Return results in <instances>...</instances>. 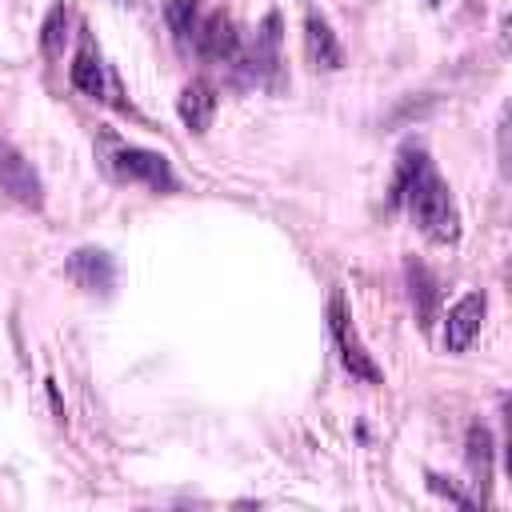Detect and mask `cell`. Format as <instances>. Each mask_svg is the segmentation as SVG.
I'll use <instances>...</instances> for the list:
<instances>
[{
    "mask_svg": "<svg viewBox=\"0 0 512 512\" xmlns=\"http://www.w3.org/2000/svg\"><path fill=\"white\" fill-rule=\"evenodd\" d=\"M404 204L416 220V228L432 240V244H456L460 240V208L452 200V188L444 184V176L428 164L404 192Z\"/></svg>",
    "mask_w": 512,
    "mask_h": 512,
    "instance_id": "1",
    "label": "cell"
},
{
    "mask_svg": "<svg viewBox=\"0 0 512 512\" xmlns=\"http://www.w3.org/2000/svg\"><path fill=\"white\" fill-rule=\"evenodd\" d=\"M328 328H332V340H336V348H340L344 368H348L356 380H364V384H384V372H380V364L372 360V352L364 348L360 332L352 328V316H348L340 292H336L332 304H328Z\"/></svg>",
    "mask_w": 512,
    "mask_h": 512,
    "instance_id": "2",
    "label": "cell"
},
{
    "mask_svg": "<svg viewBox=\"0 0 512 512\" xmlns=\"http://www.w3.org/2000/svg\"><path fill=\"white\" fill-rule=\"evenodd\" d=\"M0 192H4L8 200H16L20 208H32V212L44 204L40 172H36L32 160H28L16 144H8V140H0Z\"/></svg>",
    "mask_w": 512,
    "mask_h": 512,
    "instance_id": "3",
    "label": "cell"
},
{
    "mask_svg": "<svg viewBox=\"0 0 512 512\" xmlns=\"http://www.w3.org/2000/svg\"><path fill=\"white\" fill-rule=\"evenodd\" d=\"M112 168H116L124 180L144 184V188H152V192H172V188H176V172H172L168 156H160V152H152V148H120V152L112 156Z\"/></svg>",
    "mask_w": 512,
    "mask_h": 512,
    "instance_id": "4",
    "label": "cell"
},
{
    "mask_svg": "<svg viewBox=\"0 0 512 512\" xmlns=\"http://www.w3.org/2000/svg\"><path fill=\"white\" fill-rule=\"evenodd\" d=\"M484 312H488V296H484V292L460 296V300L448 308V316H444V332H440L444 348H448V352H468L472 340L480 336Z\"/></svg>",
    "mask_w": 512,
    "mask_h": 512,
    "instance_id": "5",
    "label": "cell"
},
{
    "mask_svg": "<svg viewBox=\"0 0 512 512\" xmlns=\"http://www.w3.org/2000/svg\"><path fill=\"white\" fill-rule=\"evenodd\" d=\"M196 52L204 60H216V64H232L240 56V32L236 24L224 16V12H212L200 20V32H196Z\"/></svg>",
    "mask_w": 512,
    "mask_h": 512,
    "instance_id": "6",
    "label": "cell"
},
{
    "mask_svg": "<svg viewBox=\"0 0 512 512\" xmlns=\"http://www.w3.org/2000/svg\"><path fill=\"white\" fill-rule=\"evenodd\" d=\"M216 104H220V96H216V88H212V80H204V76H196V80H188L184 88H180V96H176V112H180V120H184V128L188 132H208L212 128V116H216Z\"/></svg>",
    "mask_w": 512,
    "mask_h": 512,
    "instance_id": "7",
    "label": "cell"
},
{
    "mask_svg": "<svg viewBox=\"0 0 512 512\" xmlns=\"http://www.w3.org/2000/svg\"><path fill=\"white\" fill-rule=\"evenodd\" d=\"M68 276L84 288V292H100L108 296L112 284H116V264L104 248H76L72 260H68Z\"/></svg>",
    "mask_w": 512,
    "mask_h": 512,
    "instance_id": "8",
    "label": "cell"
},
{
    "mask_svg": "<svg viewBox=\"0 0 512 512\" xmlns=\"http://www.w3.org/2000/svg\"><path fill=\"white\" fill-rule=\"evenodd\" d=\"M304 52H308L312 68H324V72L344 68V48H340L332 24L324 16H316V12L304 20Z\"/></svg>",
    "mask_w": 512,
    "mask_h": 512,
    "instance_id": "9",
    "label": "cell"
},
{
    "mask_svg": "<svg viewBox=\"0 0 512 512\" xmlns=\"http://www.w3.org/2000/svg\"><path fill=\"white\" fill-rule=\"evenodd\" d=\"M280 68V16L268 12L264 24L256 28V40H252V52H248V72L252 80H272V72Z\"/></svg>",
    "mask_w": 512,
    "mask_h": 512,
    "instance_id": "10",
    "label": "cell"
},
{
    "mask_svg": "<svg viewBox=\"0 0 512 512\" xmlns=\"http://www.w3.org/2000/svg\"><path fill=\"white\" fill-rule=\"evenodd\" d=\"M68 76H72V88H76L80 96H88V100H100V96H104V60H100V52H96L88 28H84V36H80V48H76V56H72Z\"/></svg>",
    "mask_w": 512,
    "mask_h": 512,
    "instance_id": "11",
    "label": "cell"
},
{
    "mask_svg": "<svg viewBox=\"0 0 512 512\" xmlns=\"http://www.w3.org/2000/svg\"><path fill=\"white\" fill-rule=\"evenodd\" d=\"M404 276H408V296H412L416 320H420V328H428L436 320V308H440V284H436V276L420 260H408Z\"/></svg>",
    "mask_w": 512,
    "mask_h": 512,
    "instance_id": "12",
    "label": "cell"
},
{
    "mask_svg": "<svg viewBox=\"0 0 512 512\" xmlns=\"http://www.w3.org/2000/svg\"><path fill=\"white\" fill-rule=\"evenodd\" d=\"M492 456H496V444H492L488 424H472L468 440H464V460H468L472 484H480L484 496H488V484H492Z\"/></svg>",
    "mask_w": 512,
    "mask_h": 512,
    "instance_id": "13",
    "label": "cell"
},
{
    "mask_svg": "<svg viewBox=\"0 0 512 512\" xmlns=\"http://www.w3.org/2000/svg\"><path fill=\"white\" fill-rule=\"evenodd\" d=\"M164 20H168V32H172L180 52L196 48V32H200V20H204L196 0H168L164 4Z\"/></svg>",
    "mask_w": 512,
    "mask_h": 512,
    "instance_id": "14",
    "label": "cell"
},
{
    "mask_svg": "<svg viewBox=\"0 0 512 512\" xmlns=\"http://www.w3.org/2000/svg\"><path fill=\"white\" fill-rule=\"evenodd\" d=\"M64 44H68V8L64 4H52L44 24H40V52L48 60H60L64 56Z\"/></svg>",
    "mask_w": 512,
    "mask_h": 512,
    "instance_id": "15",
    "label": "cell"
},
{
    "mask_svg": "<svg viewBox=\"0 0 512 512\" xmlns=\"http://www.w3.org/2000/svg\"><path fill=\"white\" fill-rule=\"evenodd\" d=\"M424 168H428V152H424L420 144L400 148V160H396V180H392V200H404L408 184H412V180H416Z\"/></svg>",
    "mask_w": 512,
    "mask_h": 512,
    "instance_id": "16",
    "label": "cell"
},
{
    "mask_svg": "<svg viewBox=\"0 0 512 512\" xmlns=\"http://www.w3.org/2000/svg\"><path fill=\"white\" fill-rule=\"evenodd\" d=\"M432 4H436V0H432Z\"/></svg>",
    "mask_w": 512,
    "mask_h": 512,
    "instance_id": "17",
    "label": "cell"
}]
</instances>
